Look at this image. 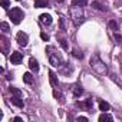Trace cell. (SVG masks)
I'll return each instance as SVG.
<instances>
[{
  "label": "cell",
  "mask_w": 122,
  "mask_h": 122,
  "mask_svg": "<svg viewBox=\"0 0 122 122\" xmlns=\"http://www.w3.org/2000/svg\"><path fill=\"white\" fill-rule=\"evenodd\" d=\"M113 36H115V40H116V42H121V40H122V37H121V35H118V33H115Z\"/></svg>",
  "instance_id": "cell-26"
},
{
  "label": "cell",
  "mask_w": 122,
  "mask_h": 122,
  "mask_svg": "<svg viewBox=\"0 0 122 122\" xmlns=\"http://www.w3.org/2000/svg\"><path fill=\"white\" fill-rule=\"evenodd\" d=\"M73 56L78 57V59H82L83 57V53L82 52H78V50H73Z\"/></svg>",
  "instance_id": "cell-20"
},
{
  "label": "cell",
  "mask_w": 122,
  "mask_h": 122,
  "mask_svg": "<svg viewBox=\"0 0 122 122\" xmlns=\"http://www.w3.org/2000/svg\"><path fill=\"white\" fill-rule=\"evenodd\" d=\"M2 6H3V9H7L10 6V2L9 0H2Z\"/></svg>",
  "instance_id": "cell-22"
},
{
  "label": "cell",
  "mask_w": 122,
  "mask_h": 122,
  "mask_svg": "<svg viewBox=\"0 0 122 122\" xmlns=\"http://www.w3.org/2000/svg\"><path fill=\"white\" fill-rule=\"evenodd\" d=\"M111 121H112V116L108 113H102L99 116V122H111Z\"/></svg>",
  "instance_id": "cell-10"
},
{
  "label": "cell",
  "mask_w": 122,
  "mask_h": 122,
  "mask_svg": "<svg viewBox=\"0 0 122 122\" xmlns=\"http://www.w3.org/2000/svg\"><path fill=\"white\" fill-rule=\"evenodd\" d=\"M49 6V0H35V7H47Z\"/></svg>",
  "instance_id": "cell-8"
},
{
  "label": "cell",
  "mask_w": 122,
  "mask_h": 122,
  "mask_svg": "<svg viewBox=\"0 0 122 122\" xmlns=\"http://www.w3.org/2000/svg\"><path fill=\"white\" fill-rule=\"evenodd\" d=\"M2 42H3V50H7V39L5 36H2Z\"/></svg>",
  "instance_id": "cell-21"
},
{
  "label": "cell",
  "mask_w": 122,
  "mask_h": 122,
  "mask_svg": "<svg viewBox=\"0 0 122 122\" xmlns=\"http://www.w3.org/2000/svg\"><path fill=\"white\" fill-rule=\"evenodd\" d=\"M49 78H50V82H52L53 86H57V85H59V81L56 79V75H55L53 72H49Z\"/></svg>",
  "instance_id": "cell-11"
},
{
  "label": "cell",
  "mask_w": 122,
  "mask_h": 122,
  "mask_svg": "<svg viewBox=\"0 0 122 122\" xmlns=\"http://www.w3.org/2000/svg\"><path fill=\"white\" fill-rule=\"evenodd\" d=\"M109 27H111L113 32H116V30H118V23L113 22V20H111V22H109Z\"/></svg>",
  "instance_id": "cell-17"
},
{
  "label": "cell",
  "mask_w": 122,
  "mask_h": 122,
  "mask_svg": "<svg viewBox=\"0 0 122 122\" xmlns=\"http://www.w3.org/2000/svg\"><path fill=\"white\" fill-rule=\"evenodd\" d=\"M13 121H15V122H22V118H19V116H16V118H15Z\"/></svg>",
  "instance_id": "cell-27"
},
{
  "label": "cell",
  "mask_w": 122,
  "mask_h": 122,
  "mask_svg": "<svg viewBox=\"0 0 122 122\" xmlns=\"http://www.w3.org/2000/svg\"><path fill=\"white\" fill-rule=\"evenodd\" d=\"M99 109H101V111H103V112L109 111V103H108V102H105V101H101V102H99Z\"/></svg>",
  "instance_id": "cell-12"
},
{
  "label": "cell",
  "mask_w": 122,
  "mask_h": 122,
  "mask_svg": "<svg viewBox=\"0 0 122 122\" xmlns=\"http://www.w3.org/2000/svg\"><path fill=\"white\" fill-rule=\"evenodd\" d=\"M9 17L12 19V23L15 25H19L23 19H25V13L20 7H13L10 12H9Z\"/></svg>",
  "instance_id": "cell-2"
},
{
  "label": "cell",
  "mask_w": 122,
  "mask_h": 122,
  "mask_svg": "<svg viewBox=\"0 0 122 122\" xmlns=\"http://www.w3.org/2000/svg\"><path fill=\"white\" fill-rule=\"evenodd\" d=\"M85 106L88 108V109H92V106H93V101L89 98V99H86V102H85Z\"/></svg>",
  "instance_id": "cell-18"
},
{
  "label": "cell",
  "mask_w": 122,
  "mask_h": 122,
  "mask_svg": "<svg viewBox=\"0 0 122 122\" xmlns=\"http://www.w3.org/2000/svg\"><path fill=\"white\" fill-rule=\"evenodd\" d=\"M76 121H78V122H88V118H86V116H78Z\"/></svg>",
  "instance_id": "cell-23"
},
{
  "label": "cell",
  "mask_w": 122,
  "mask_h": 122,
  "mask_svg": "<svg viewBox=\"0 0 122 122\" xmlns=\"http://www.w3.org/2000/svg\"><path fill=\"white\" fill-rule=\"evenodd\" d=\"M12 103L16 105L17 108H23V106H25V102H23V99H22L20 96H13V98H12Z\"/></svg>",
  "instance_id": "cell-7"
},
{
  "label": "cell",
  "mask_w": 122,
  "mask_h": 122,
  "mask_svg": "<svg viewBox=\"0 0 122 122\" xmlns=\"http://www.w3.org/2000/svg\"><path fill=\"white\" fill-rule=\"evenodd\" d=\"M0 26H2V30H3V33H7V32H9V25H7V23H5V22H3L2 25H0Z\"/></svg>",
  "instance_id": "cell-19"
},
{
  "label": "cell",
  "mask_w": 122,
  "mask_h": 122,
  "mask_svg": "<svg viewBox=\"0 0 122 122\" xmlns=\"http://www.w3.org/2000/svg\"><path fill=\"white\" fill-rule=\"evenodd\" d=\"M39 20L43 23V25H46V26H49V25H52V16L50 15H40V17H39Z\"/></svg>",
  "instance_id": "cell-6"
},
{
  "label": "cell",
  "mask_w": 122,
  "mask_h": 122,
  "mask_svg": "<svg viewBox=\"0 0 122 122\" xmlns=\"http://www.w3.org/2000/svg\"><path fill=\"white\" fill-rule=\"evenodd\" d=\"M40 37H42V39H43V40H46V42H47V40H49V36H47V35H46V33H43V32H42V33H40Z\"/></svg>",
  "instance_id": "cell-25"
},
{
  "label": "cell",
  "mask_w": 122,
  "mask_h": 122,
  "mask_svg": "<svg viewBox=\"0 0 122 122\" xmlns=\"http://www.w3.org/2000/svg\"><path fill=\"white\" fill-rule=\"evenodd\" d=\"M72 6L83 7V6H86V0H72Z\"/></svg>",
  "instance_id": "cell-13"
},
{
  "label": "cell",
  "mask_w": 122,
  "mask_h": 122,
  "mask_svg": "<svg viewBox=\"0 0 122 122\" xmlns=\"http://www.w3.org/2000/svg\"><path fill=\"white\" fill-rule=\"evenodd\" d=\"M46 53H47V57H49V62L52 66H60V62H62V59H60V56L55 52V49L52 46H47L46 47Z\"/></svg>",
  "instance_id": "cell-1"
},
{
  "label": "cell",
  "mask_w": 122,
  "mask_h": 122,
  "mask_svg": "<svg viewBox=\"0 0 122 122\" xmlns=\"http://www.w3.org/2000/svg\"><path fill=\"white\" fill-rule=\"evenodd\" d=\"M22 60H23V55H22L20 52H13V53L10 55V62H12L13 65H19Z\"/></svg>",
  "instance_id": "cell-4"
},
{
  "label": "cell",
  "mask_w": 122,
  "mask_h": 122,
  "mask_svg": "<svg viewBox=\"0 0 122 122\" xmlns=\"http://www.w3.org/2000/svg\"><path fill=\"white\" fill-rule=\"evenodd\" d=\"M92 7H95L96 10H101V12H105V10H106V9H105L99 2H92Z\"/></svg>",
  "instance_id": "cell-14"
},
{
  "label": "cell",
  "mask_w": 122,
  "mask_h": 122,
  "mask_svg": "<svg viewBox=\"0 0 122 122\" xmlns=\"http://www.w3.org/2000/svg\"><path fill=\"white\" fill-rule=\"evenodd\" d=\"M82 92H83V89H82L79 85H76V86H75V89H73V93H75V96H81V95H82Z\"/></svg>",
  "instance_id": "cell-16"
},
{
  "label": "cell",
  "mask_w": 122,
  "mask_h": 122,
  "mask_svg": "<svg viewBox=\"0 0 122 122\" xmlns=\"http://www.w3.org/2000/svg\"><path fill=\"white\" fill-rule=\"evenodd\" d=\"M10 92H12L15 96H22V91L17 89V88H15V86H10Z\"/></svg>",
  "instance_id": "cell-15"
},
{
  "label": "cell",
  "mask_w": 122,
  "mask_h": 122,
  "mask_svg": "<svg viewBox=\"0 0 122 122\" xmlns=\"http://www.w3.org/2000/svg\"><path fill=\"white\" fill-rule=\"evenodd\" d=\"M16 40H17V43L20 45V46H27V42H29V36H27V33H25V32H17V35H16Z\"/></svg>",
  "instance_id": "cell-3"
},
{
  "label": "cell",
  "mask_w": 122,
  "mask_h": 122,
  "mask_svg": "<svg viewBox=\"0 0 122 122\" xmlns=\"http://www.w3.org/2000/svg\"><path fill=\"white\" fill-rule=\"evenodd\" d=\"M60 45H62V47H63L65 50H68V43H66V40H60Z\"/></svg>",
  "instance_id": "cell-24"
},
{
  "label": "cell",
  "mask_w": 122,
  "mask_h": 122,
  "mask_svg": "<svg viewBox=\"0 0 122 122\" xmlns=\"http://www.w3.org/2000/svg\"><path fill=\"white\" fill-rule=\"evenodd\" d=\"M33 81H35V78L32 76V73L26 72V73L23 75V82H25V83H27V85H32V83H33Z\"/></svg>",
  "instance_id": "cell-9"
},
{
  "label": "cell",
  "mask_w": 122,
  "mask_h": 122,
  "mask_svg": "<svg viewBox=\"0 0 122 122\" xmlns=\"http://www.w3.org/2000/svg\"><path fill=\"white\" fill-rule=\"evenodd\" d=\"M29 68L36 73V72H39V63H37V60L35 59V57H30V60H29Z\"/></svg>",
  "instance_id": "cell-5"
}]
</instances>
